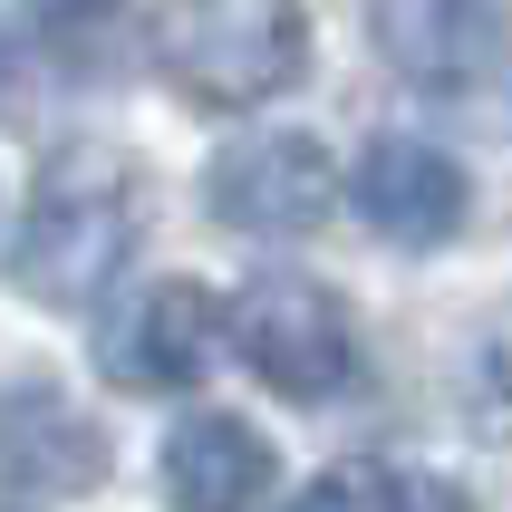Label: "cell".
<instances>
[{"mask_svg":"<svg viewBox=\"0 0 512 512\" xmlns=\"http://www.w3.org/2000/svg\"><path fill=\"white\" fill-rule=\"evenodd\" d=\"M464 406H474V426L512 435V310H493L474 358H464Z\"/></svg>","mask_w":512,"mask_h":512,"instance_id":"obj_11","label":"cell"},{"mask_svg":"<svg viewBox=\"0 0 512 512\" xmlns=\"http://www.w3.org/2000/svg\"><path fill=\"white\" fill-rule=\"evenodd\" d=\"M155 58L194 107H261L310 68V20L300 0H174Z\"/></svg>","mask_w":512,"mask_h":512,"instance_id":"obj_2","label":"cell"},{"mask_svg":"<svg viewBox=\"0 0 512 512\" xmlns=\"http://www.w3.org/2000/svg\"><path fill=\"white\" fill-rule=\"evenodd\" d=\"M368 39L416 87H474L503 49V0H368Z\"/></svg>","mask_w":512,"mask_h":512,"instance_id":"obj_8","label":"cell"},{"mask_svg":"<svg viewBox=\"0 0 512 512\" xmlns=\"http://www.w3.org/2000/svg\"><path fill=\"white\" fill-rule=\"evenodd\" d=\"M145 232V174L116 145H68L20 203V242H10V281L39 310H87L107 300L126 252Z\"/></svg>","mask_w":512,"mask_h":512,"instance_id":"obj_1","label":"cell"},{"mask_svg":"<svg viewBox=\"0 0 512 512\" xmlns=\"http://www.w3.org/2000/svg\"><path fill=\"white\" fill-rule=\"evenodd\" d=\"M348 203L368 213L377 242H406V252H435V242H455L464 213H474V184L445 145L426 136H377L348 174Z\"/></svg>","mask_w":512,"mask_h":512,"instance_id":"obj_7","label":"cell"},{"mask_svg":"<svg viewBox=\"0 0 512 512\" xmlns=\"http://www.w3.org/2000/svg\"><path fill=\"white\" fill-rule=\"evenodd\" d=\"M310 503L329 512V503H464L455 484H435V474H406V464H368V455H348V464H329L310 484Z\"/></svg>","mask_w":512,"mask_h":512,"instance_id":"obj_10","label":"cell"},{"mask_svg":"<svg viewBox=\"0 0 512 512\" xmlns=\"http://www.w3.org/2000/svg\"><path fill=\"white\" fill-rule=\"evenodd\" d=\"M281 484V455H271V435H252L242 416H184L165 435V493L194 512H242L261 493Z\"/></svg>","mask_w":512,"mask_h":512,"instance_id":"obj_9","label":"cell"},{"mask_svg":"<svg viewBox=\"0 0 512 512\" xmlns=\"http://www.w3.org/2000/svg\"><path fill=\"white\" fill-rule=\"evenodd\" d=\"M232 319L213 310V290L165 271V281H136V290H107L97 310V368L126 387V397H165V387H194L213 368V339Z\"/></svg>","mask_w":512,"mask_h":512,"instance_id":"obj_4","label":"cell"},{"mask_svg":"<svg viewBox=\"0 0 512 512\" xmlns=\"http://www.w3.org/2000/svg\"><path fill=\"white\" fill-rule=\"evenodd\" d=\"M107 484V426L49 377L0 387V503H68Z\"/></svg>","mask_w":512,"mask_h":512,"instance_id":"obj_6","label":"cell"},{"mask_svg":"<svg viewBox=\"0 0 512 512\" xmlns=\"http://www.w3.org/2000/svg\"><path fill=\"white\" fill-rule=\"evenodd\" d=\"M0 107H10V49H0Z\"/></svg>","mask_w":512,"mask_h":512,"instance_id":"obj_12","label":"cell"},{"mask_svg":"<svg viewBox=\"0 0 512 512\" xmlns=\"http://www.w3.org/2000/svg\"><path fill=\"white\" fill-rule=\"evenodd\" d=\"M232 348H242V368L271 387V397H339L348 377H358V329H348V310L329 300L319 281H300V271H261L252 290H232Z\"/></svg>","mask_w":512,"mask_h":512,"instance_id":"obj_3","label":"cell"},{"mask_svg":"<svg viewBox=\"0 0 512 512\" xmlns=\"http://www.w3.org/2000/svg\"><path fill=\"white\" fill-rule=\"evenodd\" d=\"M203 203L223 232H252V242H300V232L329 223L339 203V174L310 136H232L203 174Z\"/></svg>","mask_w":512,"mask_h":512,"instance_id":"obj_5","label":"cell"}]
</instances>
